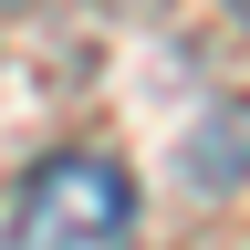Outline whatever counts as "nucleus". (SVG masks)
I'll return each instance as SVG.
<instances>
[{"instance_id": "f03ea898", "label": "nucleus", "mask_w": 250, "mask_h": 250, "mask_svg": "<svg viewBox=\"0 0 250 250\" xmlns=\"http://www.w3.org/2000/svg\"><path fill=\"white\" fill-rule=\"evenodd\" d=\"M0 11H11V0H0Z\"/></svg>"}, {"instance_id": "7ed1b4c3", "label": "nucleus", "mask_w": 250, "mask_h": 250, "mask_svg": "<svg viewBox=\"0 0 250 250\" xmlns=\"http://www.w3.org/2000/svg\"><path fill=\"white\" fill-rule=\"evenodd\" d=\"M240 11H250V0H240Z\"/></svg>"}, {"instance_id": "f257e3e1", "label": "nucleus", "mask_w": 250, "mask_h": 250, "mask_svg": "<svg viewBox=\"0 0 250 250\" xmlns=\"http://www.w3.org/2000/svg\"><path fill=\"white\" fill-rule=\"evenodd\" d=\"M136 240V177L115 156H42L11 198V250H125Z\"/></svg>"}]
</instances>
